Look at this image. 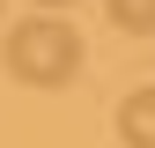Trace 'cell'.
<instances>
[{"label": "cell", "mask_w": 155, "mask_h": 148, "mask_svg": "<svg viewBox=\"0 0 155 148\" xmlns=\"http://www.w3.org/2000/svg\"><path fill=\"white\" fill-rule=\"evenodd\" d=\"M37 8H45V15H59V8H74V0H37Z\"/></svg>", "instance_id": "cell-4"}, {"label": "cell", "mask_w": 155, "mask_h": 148, "mask_svg": "<svg viewBox=\"0 0 155 148\" xmlns=\"http://www.w3.org/2000/svg\"><path fill=\"white\" fill-rule=\"evenodd\" d=\"M118 30H155V0H104Z\"/></svg>", "instance_id": "cell-3"}, {"label": "cell", "mask_w": 155, "mask_h": 148, "mask_svg": "<svg viewBox=\"0 0 155 148\" xmlns=\"http://www.w3.org/2000/svg\"><path fill=\"white\" fill-rule=\"evenodd\" d=\"M8 74L15 82H30V89H59L81 74V30H67L59 15H30V22H15L8 30Z\"/></svg>", "instance_id": "cell-1"}, {"label": "cell", "mask_w": 155, "mask_h": 148, "mask_svg": "<svg viewBox=\"0 0 155 148\" xmlns=\"http://www.w3.org/2000/svg\"><path fill=\"white\" fill-rule=\"evenodd\" d=\"M118 141L126 148H155V89H133L118 104Z\"/></svg>", "instance_id": "cell-2"}]
</instances>
